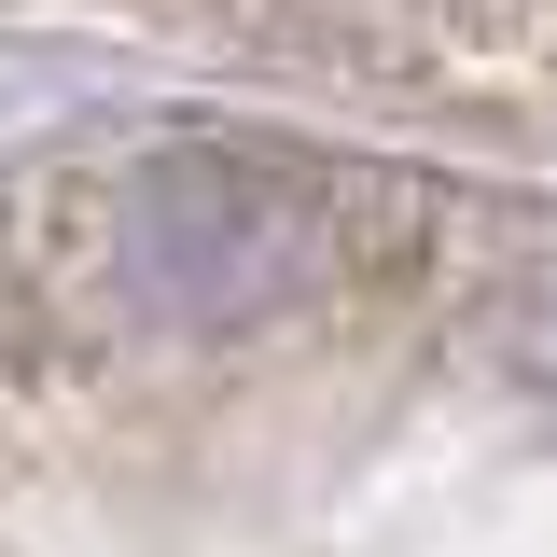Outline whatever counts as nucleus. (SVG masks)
<instances>
[{
  "instance_id": "obj_1",
  "label": "nucleus",
  "mask_w": 557,
  "mask_h": 557,
  "mask_svg": "<svg viewBox=\"0 0 557 557\" xmlns=\"http://www.w3.org/2000/svg\"><path fill=\"white\" fill-rule=\"evenodd\" d=\"M70 182H14L0 196V362L14 376H57V362H84V335H98V237H70L57 223Z\"/></svg>"
}]
</instances>
